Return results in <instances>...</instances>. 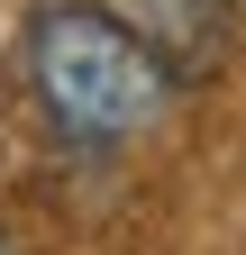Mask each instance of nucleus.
Segmentation results:
<instances>
[{"instance_id": "1", "label": "nucleus", "mask_w": 246, "mask_h": 255, "mask_svg": "<svg viewBox=\"0 0 246 255\" xmlns=\"http://www.w3.org/2000/svg\"><path fill=\"white\" fill-rule=\"evenodd\" d=\"M27 91L64 137L128 146L173 110V64L128 18H110L101 0H55L27 27Z\"/></svg>"}, {"instance_id": "2", "label": "nucleus", "mask_w": 246, "mask_h": 255, "mask_svg": "<svg viewBox=\"0 0 246 255\" xmlns=\"http://www.w3.org/2000/svg\"><path fill=\"white\" fill-rule=\"evenodd\" d=\"M101 9L128 18L173 73H201V64H219V46H228V0H101Z\"/></svg>"}]
</instances>
